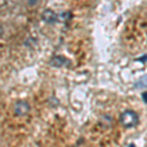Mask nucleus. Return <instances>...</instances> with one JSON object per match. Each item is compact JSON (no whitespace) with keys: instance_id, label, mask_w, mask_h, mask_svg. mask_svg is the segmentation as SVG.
Returning a JSON list of instances; mask_svg holds the SVG:
<instances>
[{"instance_id":"obj_6","label":"nucleus","mask_w":147,"mask_h":147,"mask_svg":"<svg viewBox=\"0 0 147 147\" xmlns=\"http://www.w3.org/2000/svg\"><path fill=\"white\" fill-rule=\"evenodd\" d=\"M72 19V13L71 12H64L61 15H59V21L62 20L64 23L69 22Z\"/></svg>"},{"instance_id":"obj_7","label":"nucleus","mask_w":147,"mask_h":147,"mask_svg":"<svg viewBox=\"0 0 147 147\" xmlns=\"http://www.w3.org/2000/svg\"><path fill=\"white\" fill-rule=\"evenodd\" d=\"M136 61H137V62H141L142 64L147 63V54H143L142 56L138 57V58H136Z\"/></svg>"},{"instance_id":"obj_5","label":"nucleus","mask_w":147,"mask_h":147,"mask_svg":"<svg viewBox=\"0 0 147 147\" xmlns=\"http://www.w3.org/2000/svg\"><path fill=\"white\" fill-rule=\"evenodd\" d=\"M134 87L136 89H145L147 88V74L142 76L140 79H138L134 82Z\"/></svg>"},{"instance_id":"obj_10","label":"nucleus","mask_w":147,"mask_h":147,"mask_svg":"<svg viewBox=\"0 0 147 147\" xmlns=\"http://www.w3.org/2000/svg\"><path fill=\"white\" fill-rule=\"evenodd\" d=\"M129 146H136L134 144H132V143H130V144H129Z\"/></svg>"},{"instance_id":"obj_3","label":"nucleus","mask_w":147,"mask_h":147,"mask_svg":"<svg viewBox=\"0 0 147 147\" xmlns=\"http://www.w3.org/2000/svg\"><path fill=\"white\" fill-rule=\"evenodd\" d=\"M41 19L46 24H55L59 21V15L52 9H45L41 14Z\"/></svg>"},{"instance_id":"obj_1","label":"nucleus","mask_w":147,"mask_h":147,"mask_svg":"<svg viewBox=\"0 0 147 147\" xmlns=\"http://www.w3.org/2000/svg\"><path fill=\"white\" fill-rule=\"evenodd\" d=\"M120 124L125 129H134L139 125L138 114L131 109H127L120 115Z\"/></svg>"},{"instance_id":"obj_4","label":"nucleus","mask_w":147,"mask_h":147,"mask_svg":"<svg viewBox=\"0 0 147 147\" xmlns=\"http://www.w3.org/2000/svg\"><path fill=\"white\" fill-rule=\"evenodd\" d=\"M30 111V105L26 100H19L15 104V113L18 116H26Z\"/></svg>"},{"instance_id":"obj_2","label":"nucleus","mask_w":147,"mask_h":147,"mask_svg":"<svg viewBox=\"0 0 147 147\" xmlns=\"http://www.w3.org/2000/svg\"><path fill=\"white\" fill-rule=\"evenodd\" d=\"M49 63H50V65L52 67H55V68H62V67L69 68L72 65L71 60H69L68 58H66V57L63 55H56V56L52 57Z\"/></svg>"},{"instance_id":"obj_8","label":"nucleus","mask_w":147,"mask_h":147,"mask_svg":"<svg viewBox=\"0 0 147 147\" xmlns=\"http://www.w3.org/2000/svg\"><path fill=\"white\" fill-rule=\"evenodd\" d=\"M141 98H142V101L147 105V91H143L141 93Z\"/></svg>"},{"instance_id":"obj_9","label":"nucleus","mask_w":147,"mask_h":147,"mask_svg":"<svg viewBox=\"0 0 147 147\" xmlns=\"http://www.w3.org/2000/svg\"><path fill=\"white\" fill-rule=\"evenodd\" d=\"M37 1H38V0H28V5H30V6H34L35 4L37 3Z\"/></svg>"}]
</instances>
